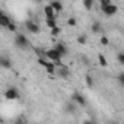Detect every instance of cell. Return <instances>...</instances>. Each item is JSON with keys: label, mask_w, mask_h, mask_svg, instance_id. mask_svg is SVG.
<instances>
[{"label": "cell", "mask_w": 124, "mask_h": 124, "mask_svg": "<svg viewBox=\"0 0 124 124\" xmlns=\"http://www.w3.org/2000/svg\"><path fill=\"white\" fill-rule=\"evenodd\" d=\"M44 57L47 58V60H50V61H53V63H55V66L57 67H61L63 64H61V55L55 48H48V50H45L44 51Z\"/></svg>", "instance_id": "cell-1"}, {"label": "cell", "mask_w": 124, "mask_h": 124, "mask_svg": "<svg viewBox=\"0 0 124 124\" xmlns=\"http://www.w3.org/2000/svg\"><path fill=\"white\" fill-rule=\"evenodd\" d=\"M15 45L21 50H25V48L29 47V41L23 34H16L15 35Z\"/></svg>", "instance_id": "cell-2"}, {"label": "cell", "mask_w": 124, "mask_h": 124, "mask_svg": "<svg viewBox=\"0 0 124 124\" xmlns=\"http://www.w3.org/2000/svg\"><path fill=\"white\" fill-rule=\"evenodd\" d=\"M19 96H21V93H19L18 88H15V86L8 88V89H6V92H5V98H6V99H9V101H15V99H18Z\"/></svg>", "instance_id": "cell-3"}, {"label": "cell", "mask_w": 124, "mask_h": 124, "mask_svg": "<svg viewBox=\"0 0 124 124\" xmlns=\"http://www.w3.org/2000/svg\"><path fill=\"white\" fill-rule=\"evenodd\" d=\"M72 99H73V102H75V104H78V105H80V107H86V104H88L86 98H85L80 92H73Z\"/></svg>", "instance_id": "cell-4"}, {"label": "cell", "mask_w": 124, "mask_h": 124, "mask_svg": "<svg viewBox=\"0 0 124 124\" xmlns=\"http://www.w3.org/2000/svg\"><path fill=\"white\" fill-rule=\"evenodd\" d=\"M102 12H104L105 16H114V15H117V12H118V6L114 5V3H111V5H108L107 8H104Z\"/></svg>", "instance_id": "cell-5"}, {"label": "cell", "mask_w": 124, "mask_h": 124, "mask_svg": "<svg viewBox=\"0 0 124 124\" xmlns=\"http://www.w3.org/2000/svg\"><path fill=\"white\" fill-rule=\"evenodd\" d=\"M25 28H26L28 32H31V34H38V32L41 31L39 25L35 23V22H32V21H26V22H25Z\"/></svg>", "instance_id": "cell-6"}, {"label": "cell", "mask_w": 124, "mask_h": 124, "mask_svg": "<svg viewBox=\"0 0 124 124\" xmlns=\"http://www.w3.org/2000/svg\"><path fill=\"white\" fill-rule=\"evenodd\" d=\"M55 76L60 78V79H67L70 76V70L66 67V66H61V67H57V72H55Z\"/></svg>", "instance_id": "cell-7"}, {"label": "cell", "mask_w": 124, "mask_h": 124, "mask_svg": "<svg viewBox=\"0 0 124 124\" xmlns=\"http://www.w3.org/2000/svg\"><path fill=\"white\" fill-rule=\"evenodd\" d=\"M44 15H45V19H57V13L54 12V9L51 8L50 3L44 8Z\"/></svg>", "instance_id": "cell-8"}, {"label": "cell", "mask_w": 124, "mask_h": 124, "mask_svg": "<svg viewBox=\"0 0 124 124\" xmlns=\"http://www.w3.org/2000/svg\"><path fill=\"white\" fill-rule=\"evenodd\" d=\"M12 23L10 18L5 13V12H0V26H3V28H9V25Z\"/></svg>", "instance_id": "cell-9"}, {"label": "cell", "mask_w": 124, "mask_h": 124, "mask_svg": "<svg viewBox=\"0 0 124 124\" xmlns=\"http://www.w3.org/2000/svg\"><path fill=\"white\" fill-rule=\"evenodd\" d=\"M54 48H55V50H57L61 55H63V57L69 54V48H67V47H66V44H63V42H57Z\"/></svg>", "instance_id": "cell-10"}, {"label": "cell", "mask_w": 124, "mask_h": 124, "mask_svg": "<svg viewBox=\"0 0 124 124\" xmlns=\"http://www.w3.org/2000/svg\"><path fill=\"white\" fill-rule=\"evenodd\" d=\"M44 69L47 70V73L48 75H55V72H57V66H55V63H53V61H47V64L44 66Z\"/></svg>", "instance_id": "cell-11"}, {"label": "cell", "mask_w": 124, "mask_h": 124, "mask_svg": "<svg viewBox=\"0 0 124 124\" xmlns=\"http://www.w3.org/2000/svg\"><path fill=\"white\" fill-rule=\"evenodd\" d=\"M0 66H2L3 69H12V61L8 57H2L0 58Z\"/></svg>", "instance_id": "cell-12"}, {"label": "cell", "mask_w": 124, "mask_h": 124, "mask_svg": "<svg viewBox=\"0 0 124 124\" xmlns=\"http://www.w3.org/2000/svg\"><path fill=\"white\" fill-rule=\"evenodd\" d=\"M50 5H51V8L54 9V12H55V13L63 12V3H61V2H57V0H55V2H51Z\"/></svg>", "instance_id": "cell-13"}, {"label": "cell", "mask_w": 124, "mask_h": 124, "mask_svg": "<svg viewBox=\"0 0 124 124\" xmlns=\"http://www.w3.org/2000/svg\"><path fill=\"white\" fill-rule=\"evenodd\" d=\"M64 109H66V112H69V114H75V112H76V105H75V102H67V104L64 105Z\"/></svg>", "instance_id": "cell-14"}, {"label": "cell", "mask_w": 124, "mask_h": 124, "mask_svg": "<svg viewBox=\"0 0 124 124\" xmlns=\"http://www.w3.org/2000/svg\"><path fill=\"white\" fill-rule=\"evenodd\" d=\"M91 29H92V32L93 34H99L101 31H102V25H101V22H93L92 23V26H91Z\"/></svg>", "instance_id": "cell-15"}, {"label": "cell", "mask_w": 124, "mask_h": 124, "mask_svg": "<svg viewBox=\"0 0 124 124\" xmlns=\"http://www.w3.org/2000/svg\"><path fill=\"white\" fill-rule=\"evenodd\" d=\"M45 23H47V26L50 28V31L58 26V25H57V19H45Z\"/></svg>", "instance_id": "cell-16"}, {"label": "cell", "mask_w": 124, "mask_h": 124, "mask_svg": "<svg viewBox=\"0 0 124 124\" xmlns=\"http://www.w3.org/2000/svg\"><path fill=\"white\" fill-rule=\"evenodd\" d=\"M93 5H95L93 0H83V6H85L86 10H91V9L93 8Z\"/></svg>", "instance_id": "cell-17"}, {"label": "cell", "mask_w": 124, "mask_h": 124, "mask_svg": "<svg viewBox=\"0 0 124 124\" xmlns=\"http://www.w3.org/2000/svg\"><path fill=\"white\" fill-rule=\"evenodd\" d=\"M98 61H99V64H101L102 67H107V66H108V61H107V58L104 57V54H99V55H98Z\"/></svg>", "instance_id": "cell-18"}, {"label": "cell", "mask_w": 124, "mask_h": 124, "mask_svg": "<svg viewBox=\"0 0 124 124\" xmlns=\"http://www.w3.org/2000/svg\"><path fill=\"white\" fill-rule=\"evenodd\" d=\"M85 80H86V85H88V88H93V79H92V76H91V75H86Z\"/></svg>", "instance_id": "cell-19"}, {"label": "cell", "mask_w": 124, "mask_h": 124, "mask_svg": "<svg viewBox=\"0 0 124 124\" xmlns=\"http://www.w3.org/2000/svg\"><path fill=\"white\" fill-rule=\"evenodd\" d=\"M60 32H61V28H60V26H57V28H54V29H51V31H50V34H51L53 37H58V35H60Z\"/></svg>", "instance_id": "cell-20"}, {"label": "cell", "mask_w": 124, "mask_h": 124, "mask_svg": "<svg viewBox=\"0 0 124 124\" xmlns=\"http://www.w3.org/2000/svg\"><path fill=\"white\" fill-rule=\"evenodd\" d=\"M117 80H118V83L124 88V72H121L120 75H118V78H117Z\"/></svg>", "instance_id": "cell-21"}, {"label": "cell", "mask_w": 124, "mask_h": 124, "mask_svg": "<svg viewBox=\"0 0 124 124\" xmlns=\"http://www.w3.org/2000/svg\"><path fill=\"white\" fill-rule=\"evenodd\" d=\"M78 42H79L80 45L86 44V35H79V37H78Z\"/></svg>", "instance_id": "cell-22"}, {"label": "cell", "mask_w": 124, "mask_h": 124, "mask_svg": "<svg viewBox=\"0 0 124 124\" xmlns=\"http://www.w3.org/2000/svg\"><path fill=\"white\" fill-rule=\"evenodd\" d=\"M112 2H111V0H101V10L104 9V8H107L108 5H111Z\"/></svg>", "instance_id": "cell-23"}, {"label": "cell", "mask_w": 124, "mask_h": 124, "mask_svg": "<svg viewBox=\"0 0 124 124\" xmlns=\"http://www.w3.org/2000/svg\"><path fill=\"white\" fill-rule=\"evenodd\" d=\"M76 23H78V21H76L75 18H69V19H67V25H70V26H76Z\"/></svg>", "instance_id": "cell-24"}, {"label": "cell", "mask_w": 124, "mask_h": 124, "mask_svg": "<svg viewBox=\"0 0 124 124\" xmlns=\"http://www.w3.org/2000/svg\"><path fill=\"white\" fill-rule=\"evenodd\" d=\"M117 60L120 61L121 64H124V53H118L117 54Z\"/></svg>", "instance_id": "cell-25"}, {"label": "cell", "mask_w": 124, "mask_h": 124, "mask_svg": "<svg viewBox=\"0 0 124 124\" xmlns=\"http://www.w3.org/2000/svg\"><path fill=\"white\" fill-rule=\"evenodd\" d=\"M108 42H109L108 38H107L105 35H102V37H101V44H102V45H108Z\"/></svg>", "instance_id": "cell-26"}, {"label": "cell", "mask_w": 124, "mask_h": 124, "mask_svg": "<svg viewBox=\"0 0 124 124\" xmlns=\"http://www.w3.org/2000/svg\"><path fill=\"white\" fill-rule=\"evenodd\" d=\"M82 124H98V123H96V121H95L93 118H89V120H85V121H83Z\"/></svg>", "instance_id": "cell-27"}, {"label": "cell", "mask_w": 124, "mask_h": 124, "mask_svg": "<svg viewBox=\"0 0 124 124\" xmlns=\"http://www.w3.org/2000/svg\"><path fill=\"white\" fill-rule=\"evenodd\" d=\"M8 29H9V31H12V32H16V25L12 22V23L9 25V28H8Z\"/></svg>", "instance_id": "cell-28"}, {"label": "cell", "mask_w": 124, "mask_h": 124, "mask_svg": "<svg viewBox=\"0 0 124 124\" xmlns=\"http://www.w3.org/2000/svg\"><path fill=\"white\" fill-rule=\"evenodd\" d=\"M16 124H26V123H25V118H23V117L21 115V117H19V118L16 120Z\"/></svg>", "instance_id": "cell-29"}, {"label": "cell", "mask_w": 124, "mask_h": 124, "mask_svg": "<svg viewBox=\"0 0 124 124\" xmlns=\"http://www.w3.org/2000/svg\"><path fill=\"white\" fill-rule=\"evenodd\" d=\"M80 58L83 60V63H85V64H89V60H88V57H86V55H82Z\"/></svg>", "instance_id": "cell-30"}, {"label": "cell", "mask_w": 124, "mask_h": 124, "mask_svg": "<svg viewBox=\"0 0 124 124\" xmlns=\"http://www.w3.org/2000/svg\"><path fill=\"white\" fill-rule=\"evenodd\" d=\"M107 124H120V123H118L117 120H111V121H108Z\"/></svg>", "instance_id": "cell-31"}]
</instances>
